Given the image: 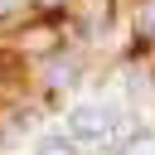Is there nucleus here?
I'll list each match as a JSON object with an SVG mask.
<instances>
[{"instance_id":"nucleus-2","label":"nucleus","mask_w":155,"mask_h":155,"mask_svg":"<svg viewBox=\"0 0 155 155\" xmlns=\"http://www.w3.org/2000/svg\"><path fill=\"white\" fill-rule=\"evenodd\" d=\"M145 29H155V0L145 5Z\"/></svg>"},{"instance_id":"nucleus-3","label":"nucleus","mask_w":155,"mask_h":155,"mask_svg":"<svg viewBox=\"0 0 155 155\" xmlns=\"http://www.w3.org/2000/svg\"><path fill=\"white\" fill-rule=\"evenodd\" d=\"M15 5H19V0H0V10H15Z\"/></svg>"},{"instance_id":"nucleus-1","label":"nucleus","mask_w":155,"mask_h":155,"mask_svg":"<svg viewBox=\"0 0 155 155\" xmlns=\"http://www.w3.org/2000/svg\"><path fill=\"white\" fill-rule=\"evenodd\" d=\"M116 155H155V131H136Z\"/></svg>"}]
</instances>
